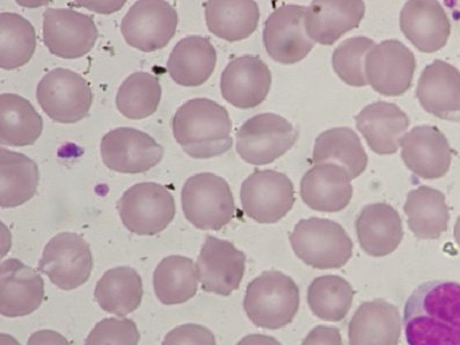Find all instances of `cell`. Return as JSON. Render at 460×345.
Wrapping results in <instances>:
<instances>
[{"label":"cell","mask_w":460,"mask_h":345,"mask_svg":"<svg viewBox=\"0 0 460 345\" xmlns=\"http://www.w3.org/2000/svg\"><path fill=\"white\" fill-rule=\"evenodd\" d=\"M403 327L408 345H460V284L420 285L407 299Z\"/></svg>","instance_id":"1"},{"label":"cell","mask_w":460,"mask_h":345,"mask_svg":"<svg viewBox=\"0 0 460 345\" xmlns=\"http://www.w3.org/2000/svg\"><path fill=\"white\" fill-rule=\"evenodd\" d=\"M175 140L194 159H210L232 147L229 112L206 98L191 99L179 108L172 119Z\"/></svg>","instance_id":"2"},{"label":"cell","mask_w":460,"mask_h":345,"mask_svg":"<svg viewBox=\"0 0 460 345\" xmlns=\"http://www.w3.org/2000/svg\"><path fill=\"white\" fill-rule=\"evenodd\" d=\"M301 296L291 277L270 270L248 284L243 308L255 326L279 329L288 326L297 314Z\"/></svg>","instance_id":"3"},{"label":"cell","mask_w":460,"mask_h":345,"mask_svg":"<svg viewBox=\"0 0 460 345\" xmlns=\"http://www.w3.org/2000/svg\"><path fill=\"white\" fill-rule=\"evenodd\" d=\"M296 256L320 270L346 266L353 256L354 243L342 225L334 220H299L289 236Z\"/></svg>","instance_id":"4"},{"label":"cell","mask_w":460,"mask_h":345,"mask_svg":"<svg viewBox=\"0 0 460 345\" xmlns=\"http://www.w3.org/2000/svg\"><path fill=\"white\" fill-rule=\"evenodd\" d=\"M183 215L202 231H219L231 223L235 212L229 183L214 172H199L188 179L181 191Z\"/></svg>","instance_id":"5"},{"label":"cell","mask_w":460,"mask_h":345,"mask_svg":"<svg viewBox=\"0 0 460 345\" xmlns=\"http://www.w3.org/2000/svg\"><path fill=\"white\" fill-rule=\"evenodd\" d=\"M118 210L124 226L131 234L154 236L173 222L175 200L162 184L142 182L124 192L118 202Z\"/></svg>","instance_id":"6"},{"label":"cell","mask_w":460,"mask_h":345,"mask_svg":"<svg viewBox=\"0 0 460 345\" xmlns=\"http://www.w3.org/2000/svg\"><path fill=\"white\" fill-rule=\"evenodd\" d=\"M36 99L53 121L74 124L89 115L93 94L90 84L77 72L58 67L40 80Z\"/></svg>","instance_id":"7"},{"label":"cell","mask_w":460,"mask_h":345,"mask_svg":"<svg viewBox=\"0 0 460 345\" xmlns=\"http://www.w3.org/2000/svg\"><path fill=\"white\" fill-rule=\"evenodd\" d=\"M297 137L295 127L273 112L247 119L235 135L238 155L254 166L274 163L295 146Z\"/></svg>","instance_id":"8"},{"label":"cell","mask_w":460,"mask_h":345,"mask_svg":"<svg viewBox=\"0 0 460 345\" xmlns=\"http://www.w3.org/2000/svg\"><path fill=\"white\" fill-rule=\"evenodd\" d=\"M240 200L250 218L259 224H275L294 207V183L283 172L257 170L243 182Z\"/></svg>","instance_id":"9"},{"label":"cell","mask_w":460,"mask_h":345,"mask_svg":"<svg viewBox=\"0 0 460 345\" xmlns=\"http://www.w3.org/2000/svg\"><path fill=\"white\" fill-rule=\"evenodd\" d=\"M178 28L177 10L163 0H141L130 7L121 22L124 40L143 52L165 48Z\"/></svg>","instance_id":"10"},{"label":"cell","mask_w":460,"mask_h":345,"mask_svg":"<svg viewBox=\"0 0 460 345\" xmlns=\"http://www.w3.org/2000/svg\"><path fill=\"white\" fill-rule=\"evenodd\" d=\"M93 259L90 244L82 236L63 232L43 250L39 270L64 291L75 290L90 279Z\"/></svg>","instance_id":"11"},{"label":"cell","mask_w":460,"mask_h":345,"mask_svg":"<svg viewBox=\"0 0 460 345\" xmlns=\"http://www.w3.org/2000/svg\"><path fill=\"white\" fill-rule=\"evenodd\" d=\"M42 33L50 54L63 59L84 58L99 38L93 18L70 9H47Z\"/></svg>","instance_id":"12"},{"label":"cell","mask_w":460,"mask_h":345,"mask_svg":"<svg viewBox=\"0 0 460 345\" xmlns=\"http://www.w3.org/2000/svg\"><path fill=\"white\" fill-rule=\"evenodd\" d=\"M100 152L108 170L141 174L157 166L165 151L146 132L121 127L103 136Z\"/></svg>","instance_id":"13"},{"label":"cell","mask_w":460,"mask_h":345,"mask_svg":"<svg viewBox=\"0 0 460 345\" xmlns=\"http://www.w3.org/2000/svg\"><path fill=\"white\" fill-rule=\"evenodd\" d=\"M415 69L413 51L398 40L377 44L366 58L367 84L385 96L405 94L413 83Z\"/></svg>","instance_id":"14"},{"label":"cell","mask_w":460,"mask_h":345,"mask_svg":"<svg viewBox=\"0 0 460 345\" xmlns=\"http://www.w3.org/2000/svg\"><path fill=\"white\" fill-rule=\"evenodd\" d=\"M306 9L302 5H282L266 20L263 44L274 61L301 62L314 49V42L305 31Z\"/></svg>","instance_id":"15"},{"label":"cell","mask_w":460,"mask_h":345,"mask_svg":"<svg viewBox=\"0 0 460 345\" xmlns=\"http://www.w3.org/2000/svg\"><path fill=\"white\" fill-rule=\"evenodd\" d=\"M246 256L227 240L208 235L196 261L202 288L211 294L229 296L238 290L245 275Z\"/></svg>","instance_id":"16"},{"label":"cell","mask_w":460,"mask_h":345,"mask_svg":"<svg viewBox=\"0 0 460 345\" xmlns=\"http://www.w3.org/2000/svg\"><path fill=\"white\" fill-rule=\"evenodd\" d=\"M270 86V67L261 58L253 55L232 59L221 77L224 100L240 110H250L265 102Z\"/></svg>","instance_id":"17"},{"label":"cell","mask_w":460,"mask_h":345,"mask_svg":"<svg viewBox=\"0 0 460 345\" xmlns=\"http://www.w3.org/2000/svg\"><path fill=\"white\" fill-rule=\"evenodd\" d=\"M45 298V282L33 268L18 259L0 264V313L22 318L38 310Z\"/></svg>","instance_id":"18"},{"label":"cell","mask_w":460,"mask_h":345,"mask_svg":"<svg viewBox=\"0 0 460 345\" xmlns=\"http://www.w3.org/2000/svg\"><path fill=\"white\" fill-rule=\"evenodd\" d=\"M402 158L408 170L426 180L441 179L450 170L452 150L438 128L419 126L400 140Z\"/></svg>","instance_id":"19"},{"label":"cell","mask_w":460,"mask_h":345,"mask_svg":"<svg viewBox=\"0 0 460 345\" xmlns=\"http://www.w3.org/2000/svg\"><path fill=\"white\" fill-rule=\"evenodd\" d=\"M400 30L422 52H436L447 46L451 23L446 10L435 0H411L400 13Z\"/></svg>","instance_id":"20"},{"label":"cell","mask_w":460,"mask_h":345,"mask_svg":"<svg viewBox=\"0 0 460 345\" xmlns=\"http://www.w3.org/2000/svg\"><path fill=\"white\" fill-rule=\"evenodd\" d=\"M351 180L346 168L338 164H317L303 176V202L315 211H342L353 198Z\"/></svg>","instance_id":"21"},{"label":"cell","mask_w":460,"mask_h":345,"mask_svg":"<svg viewBox=\"0 0 460 345\" xmlns=\"http://www.w3.org/2000/svg\"><path fill=\"white\" fill-rule=\"evenodd\" d=\"M416 96L429 114L454 119L460 114V71L449 63L436 59L420 75Z\"/></svg>","instance_id":"22"},{"label":"cell","mask_w":460,"mask_h":345,"mask_svg":"<svg viewBox=\"0 0 460 345\" xmlns=\"http://www.w3.org/2000/svg\"><path fill=\"white\" fill-rule=\"evenodd\" d=\"M364 14L366 4L361 0H315L305 12L306 33L312 41L332 46L348 31L358 28Z\"/></svg>","instance_id":"23"},{"label":"cell","mask_w":460,"mask_h":345,"mask_svg":"<svg viewBox=\"0 0 460 345\" xmlns=\"http://www.w3.org/2000/svg\"><path fill=\"white\" fill-rule=\"evenodd\" d=\"M356 127L375 154H397L403 132L410 127V119L397 104L377 102L369 104L355 118Z\"/></svg>","instance_id":"24"},{"label":"cell","mask_w":460,"mask_h":345,"mask_svg":"<svg viewBox=\"0 0 460 345\" xmlns=\"http://www.w3.org/2000/svg\"><path fill=\"white\" fill-rule=\"evenodd\" d=\"M355 226L362 250L375 258L392 254L403 238L402 218L398 211L386 203L364 207Z\"/></svg>","instance_id":"25"},{"label":"cell","mask_w":460,"mask_h":345,"mask_svg":"<svg viewBox=\"0 0 460 345\" xmlns=\"http://www.w3.org/2000/svg\"><path fill=\"white\" fill-rule=\"evenodd\" d=\"M349 345H398L402 318L394 305L383 299L363 303L349 323Z\"/></svg>","instance_id":"26"},{"label":"cell","mask_w":460,"mask_h":345,"mask_svg":"<svg viewBox=\"0 0 460 345\" xmlns=\"http://www.w3.org/2000/svg\"><path fill=\"white\" fill-rule=\"evenodd\" d=\"M217 52L213 43L203 36L191 35L175 44L167 71L180 86L199 87L214 74Z\"/></svg>","instance_id":"27"},{"label":"cell","mask_w":460,"mask_h":345,"mask_svg":"<svg viewBox=\"0 0 460 345\" xmlns=\"http://www.w3.org/2000/svg\"><path fill=\"white\" fill-rule=\"evenodd\" d=\"M203 6L207 26L219 39L243 41L257 31L260 9L253 0H210Z\"/></svg>","instance_id":"28"},{"label":"cell","mask_w":460,"mask_h":345,"mask_svg":"<svg viewBox=\"0 0 460 345\" xmlns=\"http://www.w3.org/2000/svg\"><path fill=\"white\" fill-rule=\"evenodd\" d=\"M403 210L408 227L416 238L438 240L447 231L450 211L446 196L434 188L421 186L408 192Z\"/></svg>","instance_id":"29"},{"label":"cell","mask_w":460,"mask_h":345,"mask_svg":"<svg viewBox=\"0 0 460 345\" xmlns=\"http://www.w3.org/2000/svg\"><path fill=\"white\" fill-rule=\"evenodd\" d=\"M40 183L38 164L27 155L0 148V207L14 208L34 198Z\"/></svg>","instance_id":"30"},{"label":"cell","mask_w":460,"mask_h":345,"mask_svg":"<svg viewBox=\"0 0 460 345\" xmlns=\"http://www.w3.org/2000/svg\"><path fill=\"white\" fill-rule=\"evenodd\" d=\"M43 119L33 104L18 94L0 95V143L6 146H34L41 137Z\"/></svg>","instance_id":"31"},{"label":"cell","mask_w":460,"mask_h":345,"mask_svg":"<svg viewBox=\"0 0 460 345\" xmlns=\"http://www.w3.org/2000/svg\"><path fill=\"white\" fill-rule=\"evenodd\" d=\"M141 276L130 267L111 269L95 287L94 298L103 311L127 316L137 310L143 299Z\"/></svg>","instance_id":"32"},{"label":"cell","mask_w":460,"mask_h":345,"mask_svg":"<svg viewBox=\"0 0 460 345\" xmlns=\"http://www.w3.org/2000/svg\"><path fill=\"white\" fill-rule=\"evenodd\" d=\"M314 162L333 163L346 168L351 179L358 178L367 166V155L358 134L350 128H333L323 131L315 139Z\"/></svg>","instance_id":"33"},{"label":"cell","mask_w":460,"mask_h":345,"mask_svg":"<svg viewBox=\"0 0 460 345\" xmlns=\"http://www.w3.org/2000/svg\"><path fill=\"white\" fill-rule=\"evenodd\" d=\"M199 282L194 261L186 256H167L154 274L155 294L159 302L167 306L187 303L193 298Z\"/></svg>","instance_id":"34"},{"label":"cell","mask_w":460,"mask_h":345,"mask_svg":"<svg viewBox=\"0 0 460 345\" xmlns=\"http://www.w3.org/2000/svg\"><path fill=\"white\" fill-rule=\"evenodd\" d=\"M35 28L22 15L0 13V67L15 70L26 66L34 56Z\"/></svg>","instance_id":"35"},{"label":"cell","mask_w":460,"mask_h":345,"mask_svg":"<svg viewBox=\"0 0 460 345\" xmlns=\"http://www.w3.org/2000/svg\"><path fill=\"white\" fill-rule=\"evenodd\" d=\"M353 299L351 285L342 277L335 275L318 277L307 290V304L312 313L327 323H339L345 319Z\"/></svg>","instance_id":"36"},{"label":"cell","mask_w":460,"mask_h":345,"mask_svg":"<svg viewBox=\"0 0 460 345\" xmlns=\"http://www.w3.org/2000/svg\"><path fill=\"white\" fill-rule=\"evenodd\" d=\"M162 93V86L155 75L147 72H135L119 86L116 107L124 118L146 119L157 111Z\"/></svg>","instance_id":"37"},{"label":"cell","mask_w":460,"mask_h":345,"mask_svg":"<svg viewBox=\"0 0 460 345\" xmlns=\"http://www.w3.org/2000/svg\"><path fill=\"white\" fill-rule=\"evenodd\" d=\"M375 46L374 40L355 36L343 41L334 50L332 64L335 74L343 83L354 87L367 85L366 58Z\"/></svg>","instance_id":"38"},{"label":"cell","mask_w":460,"mask_h":345,"mask_svg":"<svg viewBox=\"0 0 460 345\" xmlns=\"http://www.w3.org/2000/svg\"><path fill=\"white\" fill-rule=\"evenodd\" d=\"M139 337L133 320L108 318L95 324L85 345H138Z\"/></svg>","instance_id":"39"},{"label":"cell","mask_w":460,"mask_h":345,"mask_svg":"<svg viewBox=\"0 0 460 345\" xmlns=\"http://www.w3.org/2000/svg\"><path fill=\"white\" fill-rule=\"evenodd\" d=\"M163 345H216V339L210 329L187 323L171 331L164 339Z\"/></svg>","instance_id":"40"},{"label":"cell","mask_w":460,"mask_h":345,"mask_svg":"<svg viewBox=\"0 0 460 345\" xmlns=\"http://www.w3.org/2000/svg\"><path fill=\"white\" fill-rule=\"evenodd\" d=\"M302 345H343L338 328L318 326L312 329Z\"/></svg>","instance_id":"41"},{"label":"cell","mask_w":460,"mask_h":345,"mask_svg":"<svg viewBox=\"0 0 460 345\" xmlns=\"http://www.w3.org/2000/svg\"><path fill=\"white\" fill-rule=\"evenodd\" d=\"M27 345H71L66 337L55 331H39L28 340Z\"/></svg>","instance_id":"42"},{"label":"cell","mask_w":460,"mask_h":345,"mask_svg":"<svg viewBox=\"0 0 460 345\" xmlns=\"http://www.w3.org/2000/svg\"><path fill=\"white\" fill-rule=\"evenodd\" d=\"M124 0L122 2H75L70 4L75 7H85L91 11L98 12V13L111 14L114 13L115 11L122 9L124 5Z\"/></svg>","instance_id":"43"},{"label":"cell","mask_w":460,"mask_h":345,"mask_svg":"<svg viewBox=\"0 0 460 345\" xmlns=\"http://www.w3.org/2000/svg\"><path fill=\"white\" fill-rule=\"evenodd\" d=\"M237 345H282L274 337L262 335V334H252L243 337L240 340Z\"/></svg>","instance_id":"44"},{"label":"cell","mask_w":460,"mask_h":345,"mask_svg":"<svg viewBox=\"0 0 460 345\" xmlns=\"http://www.w3.org/2000/svg\"><path fill=\"white\" fill-rule=\"evenodd\" d=\"M0 345H22L14 339L13 336L2 334L0 335Z\"/></svg>","instance_id":"45"},{"label":"cell","mask_w":460,"mask_h":345,"mask_svg":"<svg viewBox=\"0 0 460 345\" xmlns=\"http://www.w3.org/2000/svg\"><path fill=\"white\" fill-rule=\"evenodd\" d=\"M454 234L456 243H457L460 247V216L458 217L457 222H456Z\"/></svg>","instance_id":"46"}]
</instances>
